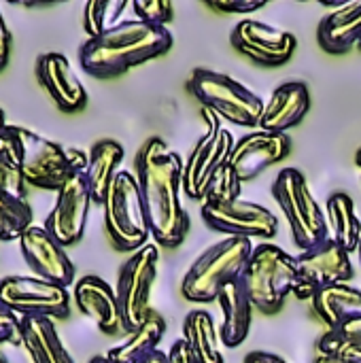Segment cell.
<instances>
[{
    "label": "cell",
    "mask_w": 361,
    "mask_h": 363,
    "mask_svg": "<svg viewBox=\"0 0 361 363\" xmlns=\"http://www.w3.org/2000/svg\"><path fill=\"white\" fill-rule=\"evenodd\" d=\"M183 160L162 138L151 136L134 157L151 238L164 249H177L189 234L191 221L181 204Z\"/></svg>",
    "instance_id": "1"
},
{
    "label": "cell",
    "mask_w": 361,
    "mask_h": 363,
    "mask_svg": "<svg viewBox=\"0 0 361 363\" xmlns=\"http://www.w3.org/2000/svg\"><path fill=\"white\" fill-rule=\"evenodd\" d=\"M172 45L174 38L168 28L130 17L113 30L87 38L79 49V64L94 79H115L138 64L164 55Z\"/></svg>",
    "instance_id": "2"
},
{
    "label": "cell",
    "mask_w": 361,
    "mask_h": 363,
    "mask_svg": "<svg viewBox=\"0 0 361 363\" xmlns=\"http://www.w3.org/2000/svg\"><path fill=\"white\" fill-rule=\"evenodd\" d=\"M251 253L253 242L243 236H228L209 247L185 272L181 281L183 298L194 304L217 302L221 289L240 279Z\"/></svg>",
    "instance_id": "3"
},
{
    "label": "cell",
    "mask_w": 361,
    "mask_h": 363,
    "mask_svg": "<svg viewBox=\"0 0 361 363\" xmlns=\"http://www.w3.org/2000/svg\"><path fill=\"white\" fill-rule=\"evenodd\" d=\"M296 257L272 242H260L240 274V283L253 304L264 315H277L296 285Z\"/></svg>",
    "instance_id": "4"
},
{
    "label": "cell",
    "mask_w": 361,
    "mask_h": 363,
    "mask_svg": "<svg viewBox=\"0 0 361 363\" xmlns=\"http://www.w3.org/2000/svg\"><path fill=\"white\" fill-rule=\"evenodd\" d=\"M187 89L211 115L234 125L260 128L264 100L230 74L209 68H194Z\"/></svg>",
    "instance_id": "5"
},
{
    "label": "cell",
    "mask_w": 361,
    "mask_h": 363,
    "mask_svg": "<svg viewBox=\"0 0 361 363\" xmlns=\"http://www.w3.org/2000/svg\"><path fill=\"white\" fill-rule=\"evenodd\" d=\"M19 140L23 177L30 187L45 191H60L68 179L87 170L89 153L81 149H66L32 130L15 125Z\"/></svg>",
    "instance_id": "6"
},
{
    "label": "cell",
    "mask_w": 361,
    "mask_h": 363,
    "mask_svg": "<svg viewBox=\"0 0 361 363\" xmlns=\"http://www.w3.org/2000/svg\"><path fill=\"white\" fill-rule=\"evenodd\" d=\"M104 230L113 247L121 253H136L147 247L151 238L140 187L136 174L130 170H119L111 183L104 202Z\"/></svg>",
    "instance_id": "7"
},
{
    "label": "cell",
    "mask_w": 361,
    "mask_h": 363,
    "mask_svg": "<svg viewBox=\"0 0 361 363\" xmlns=\"http://www.w3.org/2000/svg\"><path fill=\"white\" fill-rule=\"evenodd\" d=\"M272 198L283 211L294 242L309 251L323 242L328 232V217L309 187L306 177L298 168H283L272 183Z\"/></svg>",
    "instance_id": "8"
},
{
    "label": "cell",
    "mask_w": 361,
    "mask_h": 363,
    "mask_svg": "<svg viewBox=\"0 0 361 363\" xmlns=\"http://www.w3.org/2000/svg\"><path fill=\"white\" fill-rule=\"evenodd\" d=\"M160 270V251L155 245H147L140 251L132 253L121 266L117 277V302L121 311L123 332H136L153 313L151 294L157 281Z\"/></svg>",
    "instance_id": "9"
},
{
    "label": "cell",
    "mask_w": 361,
    "mask_h": 363,
    "mask_svg": "<svg viewBox=\"0 0 361 363\" xmlns=\"http://www.w3.org/2000/svg\"><path fill=\"white\" fill-rule=\"evenodd\" d=\"M0 304L17 315L66 319L70 315V294L66 287L43 281L38 277H6L0 281Z\"/></svg>",
    "instance_id": "10"
},
{
    "label": "cell",
    "mask_w": 361,
    "mask_h": 363,
    "mask_svg": "<svg viewBox=\"0 0 361 363\" xmlns=\"http://www.w3.org/2000/svg\"><path fill=\"white\" fill-rule=\"evenodd\" d=\"M296 285L294 296L298 300H313L323 287L349 283L353 279L351 253L345 251L334 238H326L317 247L302 251L296 257Z\"/></svg>",
    "instance_id": "11"
},
{
    "label": "cell",
    "mask_w": 361,
    "mask_h": 363,
    "mask_svg": "<svg viewBox=\"0 0 361 363\" xmlns=\"http://www.w3.org/2000/svg\"><path fill=\"white\" fill-rule=\"evenodd\" d=\"M202 221L213 232L243 238H274L279 232V219L270 208L251 200L228 202H202Z\"/></svg>",
    "instance_id": "12"
},
{
    "label": "cell",
    "mask_w": 361,
    "mask_h": 363,
    "mask_svg": "<svg viewBox=\"0 0 361 363\" xmlns=\"http://www.w3.org/2000/svg\"><path fill=\"white\" fill-rule=\"evenodd\" d=\"M234 136L230 130L211 123L209 132L196 143L185 166H183V194L189 200H202L209 194L211 183L219 174V170L230 162V153L234 149Z\"/></svg>",
    "instance_id": "13"
},
{
    "label": "cell",
    "mask_w": 361,
    "mask_h": 363,
    "mask_svg": "<svg viewBox=\"0 0 361 363\" xmlns=\"http://www.w3.org/2000/svg\"><path fill=\"white\" fill-rule=\"evenodd\" d=\"M230 43L238 53L266 68H277L287 64L298 47V40L291 32L268 26L251 17L240 19L234 26L230 34Z\"/></svg>",
    "instance_id": "14"
},
{
    "label": "cell",
    "mask_w": 361,
    "mask_h": 363,
    "mask_svg": "<svg viewBox=\"0 0 361 363\" xmlns=\"http://www.w3.org/2000/svg\"><path fill=\"white\" fill-rule=\"evenodd\" d=\"M91 191L85 179V172L74 174L68 183L55 194V204L49 217L45 219V230L66 249L77 245L87 228V217L91 208Z\"/></svg>",
    "instance_id": "15"
},
{
    "label": "cell",
    "mask_w": 361,
    "mask_h": 363,
    "mask_svg": "<svg viewBox=\"0 0 361 363\" xmlns=\"http://www.w3.org/2000/svg\"><path fill=\"white\" fill-rule=\"evenodd\" d=\"M291 153V138L287 134H274L255 130L240 136L230 153V168L240 183H247L268 170L270 166L283 162Z\"/></svg>",
    "instance_id": "16"
},
{
    "label": "cell",
    "mask_w": 361,
    "mask_h": 363,
    "mask_svg": "<svg viewBox=\"0 0 361 363\" xmlns=\"http://www.w3.org/2000/svg\"><path fill=\"white\" fill-rule=\"evenodd\" d=\"M19 251L34 277L66 289L74 283V264L66 255V249L45 228L32 225L19 238Z\"/></svg>",
    "instance_id": "17"
},
{
    "label": "cell",
    "mask_w": 361,
    "mask_h": 363,
    "mask_svg": "<svg viewBox=\"0 0 361 363\" xmlns=\"http://www.w3.org/2000/svg\"><path fill=\"white\" fill-rule=\"evenodd\" d=\"M36 79L47 89L55 106L64 113H79L87 104V91L74 74L68 57L57 51L38 55Z\"/></svg>",
    "instance_id": "18"
},
{
    "label": "cell",
    "mask_w": 361,
    "mask_h": 363,
    "mask_svg": "<svg viewBox=\"0 0 361 363\" xmlns=\"http://www.w3.org/2000/svg\"><path fill=\"white\" fill-rule=\"evenodd\" d=\"M72 298H74V306L85 317H89L102 334L115 336L123 330L117 294L104 279L94 274L79 279Z\"/></svg>",
    "instance_id": "19"
},
{
    "label": "cell",
    "mask_w": 361,
    "mask_h": 363,
    "mask_svg": "<svg viewBox=\"0 0 361 363\" xmlns=\"http://www.w3.org/2000/svg\"><path fill=\"white\" fill-rule=\"evenodd\" d=\"M311 111V91L302 81H287L279 85L270 100L264 102V113L257 130L287 134L294 125H298Z\"/></svg>",
    "instance_id": "20"
},
{
    "label": "cell",
    "mask_w": 361,
    "mask_h": 363,
    "mask_svg": "<svg viewBox=\"0 0 361 363\" xmlns=\"http://www.w3.org/2000/svg\"><path fill=\"white\" fill-rule=\"evenodd\" d=\"M319 47L332 55H343L361 43V0L347 2L328 13L317 28Z\"/></svg>",
    "instance_id": "21"
},
{
    "label": "cell",
    "mask_w": 361,
    "mask_h": 363,
    "mask_svg": "<svg viewBox=\"0 0 361 363\" xmlns=\"http://www.w3.org/2000/svg\"><path fill=\"white\" fill-rule=\"evenodd\" d=\"M217 304L223 315V321L219 328V338H221L223 347L236 349L247 340L249 330H251V319H253V304H251L240 279L228 283L221 289Z\"/></svg>",
    "instance_id": "22"
},
{
    "label": "cell",
    "mask_w": 361,
    "mask_h": 363,
    "mask_svg": "<svg viewBox=\"0 0 361 363\" xmlns=\"http://www.w3.org/2000/svg\"><path fill=\"white\" fill-rule=\"evenodd\" d=\"M19 345L32 363H74L62 345L53 319L26 317L19 321Z\"/></svg>",
    "instance_id": "23"
},
{
    "label": "cell",
    "mask_w": 361,
    "mask_h": 363,
    "mask_svg": "<svg viewBox=\"0 0 361 363\" xmlns=\"http://www.w3.org/2000/svg\"><path fill=\"white\" fill-rule=\"evenodd\" d=\"M123 157H126L123 147L117 140H111V138L98 140L89 149V164H87V170H85V179H87L94 204L104 202V196H106L111 183L115 181Z\"/></svg>",
    "instance_id": "24"
},
{
    "label": "cell",
    "mask_w": 361,
    "mask_h": 363,
    "mask_svg": "<svg viewBox=\"0 0 361 363\" xmlns=\"http://www.w3.org/2000/svg\"><path fill=\"white\" fill-rule=\"evenodd\" d=\"M311 306H313V313L317 315V319L323 321L328 330H332V328L340 325L343 321L361 315V289L349 285V283L323 287L311 300Z\"/></svg>",
    "instance_id": "25"
},
{
    "label": "cell",
    "mask_w": 361,
    "mask_h": 363,
    "mask_svg": "<svg viewBox=\"0 0 361 363\" xmlns=\"http://www.w3.org/2000/svg\"><path fill=\"white\" fill-rule=\"evenodd\" d=\"M328 232L345 251L355 253L361 242V219L355 211V202L349 194H332L326 202Z\"/></svg>",
    "instance_id": "26"
},
{
    "label": "cell",
    "mask_w": 361,
    "mask_h": 363,
    "mask_svg": "<svg viewBox=\"0 0 361 363\" xmlns=\"http://www.w3.org/2000/svg\"><path fill=\"white\" fill-rule=\"evenodd\" d=\"M183 340L189 345L200 363H226L219 349V332L209 311H189L183 319Z\"/></svg>",
    "instance_id": "27"
},
{
    "label": "cell",
    "mask_w": 361,
    "mask_h": 363,
    "mask_svg": "<svg viewBox=\"0 0 361 363\" xmlns=\"http://www.w3.org/2000/svg\"><path fill=\"white\" fill-rule=\"evenodd\" d=\"M164 332L166 321L157 313H151L149 319L136 332H132L126 342L111 349L106 357L113 363H143L155 351H160L157 347L164 338Z\"/></svg>",
    "instance_id": "28"
},
{
    "label": "cell",
    "mask_w": 361,
    "mask_h": 363,
    "mask_svg": "<svg viewBox=\"0 0 361 363\" xmlns=\"http://www.w3.org/2000/svg\"><path fill=\"white\" fill-rule=\"evenodd\" d=\"M28 187L15 125H6L0 134V191L28 200Z\"/></svg>",
    "instance_id": "29"
},
{
    "label": "cell",
    "mask_w": 361,
    "mask_h": 363,
    "mask_svg": "<svg viewBox=\"0 0 361 363\" xmlns=\"http://www.w3.org/2000/svg\"><path fill=\"white\" fill-rule=\"evenodd\" d=\"M319 355L340 357L361 362V315H355L340 325L326 330V334L317 340Z\"/></svg>",
    "instance_id": "30"
},
{
    "label": "cell",
    "mask_w": 361,
    "mask_h": 363,
    "mask_svg": "<svg viewBox=\"0 0 361 363\" xmlns=\"http://www.w3.org/2000/svg\"><path fill=\"white\" fill-rule=\"evenodd\" d=\"M128 0H91L83 9V28L89 38H96L123 21V13L130 9Z\"/></svg>",
    "instance_id": "31"
},
{
    "label": "cell",
    "mask_w": 361,
    "mask_h": 363,
    "mask_svg": "<svg viewBox=\"0 0 361 363\" xmlns=\"http://www.w3.org/2000/svg\"><path fill=\"white\" fill-rule=\"evenodd\" d=\"M32 228V208L28 200L0 191V240H19Z\"/></svg>",
    "instance_id": "32"
},
{
    "label": "cell",
    "mask_w": 361,
    "mask_h": 363,
    "mask_svg": "<svg viewBox=\"0 0 361 363\" xmlns=\"http://www.w3.org/2000/svg\"><path fill=\"white\" fill-rule=\"evenodd\" d=\"M130 9L134 11L136 19L151 23V26H160V28H166V23L172 21L174 17L172 2L168 0H134Z\"/></svg>",
    "instance_id": "33"
},
{
    "label": "cell",
    "mask_w": 361,
    "mask_h": 363,
    "mask_svg": "<svg viewBox=\"0 0 361 363\" xmlns=\"http://www.w3.org/2000/svg\"><path fill=\"white\" fill-rule=\"evenodd\" d=\"M243 191V183L236 179V174L232 172L230 164H226L219 174L215 177V181L209 187V194L204 198V202H228V200H238Z\"/></svg>",
    "instance_id": "34"
},
{
    "label": "cell",
    "mask_w": 361,
    "mask_h": 363,
    "mask_svg": "<svg viewBox=\"0 0 361 363\" xmlns=\"http://www.w3.org/2000/svg\"><path fill=\"white\" fill-rule=\"evenodd\" d=\"M266 4L268 0H206V6L228 15H251Z\"/></svg>",
    "instance_id": "35"
},
{
    "label": "cell",
    "mask_w": 361,
    "mask_h": 363,
    "mask_svg": "<svg viewBox=\"0 0 361 363\" xmlns=\"http://www.w3.org/2000/svg\"><path fill=\"white\" fill-rule=\"evenodd\" d=\"M19 317L0 304V345L19 342Z\"/></svg>",
    "instance_id": "36"
},
{
    "label": "cell",
    "mask_w": 361,
    "mask_h": 363,
    "mask_svg": "<svg viewBox=\"0 0 361 363\" xmlns=\"http://www.w3.org/2000/svg\"><path fill=\"white\" fill-rule=\"evenodd\" d=\"M166 362L168 363H200L198 357L194 355V351L189 349V345L181 338V340H174L170 351L166 353Z\"/></svg>",
    "instance_id": "37"
},
{
    "label": "cell",
    "mask_w": 361,
    "mask_h": 363,
    "mask_svg": "<svg viewBox=\"0 0 361 363\" xmlns=\"http://www.w3.org/2000/svg\"><path fill=\"white\" fill-rule=\"evenodd\" d=\"M11 32H9V26L0 13V70L6 68L9 64V57H11Z\"/></svg>",
    "instance_id": "38"
},
{
    "label": "cell",
    "mask_w": 361,
    "mask_h": 363,
    "mask_svg": "<svg viewBox=\"0 0 361 363\" xmlns=\"http://www.w3.org/2000/svg\"><path fill=\"white\" fill-rule=\"evenodd\" d=\"M245 363H289L285 357L274 355V353H266V351H253L245 357Z\"/></svg>",
    "instance_id": "39"
},
{
    "label": "cell",
    "mask_w": 361,
    "mask_h": 363,
    "mask_svg": "<svg viewBox=\"0 0 361 363\" xmlns=\"http://www.w3.org/2000/svg\"><path fill=\"white\" fill-rule=\"evenodd\" d=\"M313 363H361V362H351V359H340V357H328V355H319Z\"/></svg>",
    "instance_id": "40"
},
{
    "label": "cell",
    "mask_w": 361,
    "mask_h": 363,
    "mask_svg": "<svg viewBox=\"0 0 361 363\" xmlns=\"http://www.w3.org/2000/svg\"><path fill=\"white\" fill-rule=\"evenodd\" d=\"M143 363H168L166 362V353H162V351H155L151 357H147Z\"/></svg>",
    "instance_id": "41"
},
{
    "label": "cell",
    "mask_w": 361,
    "mask_h": 363,
    "mask_svg": "<svg viewBox=\"0 0 361 363\" xmlns=\"http://www.w3.org/2000/svg\"><path fill=\"white\" fill-rule=\"evenodd\" d=\"M89 363H113L106 355H96V357H91L89 359Z\"/></svg>",
    "instance_id": "42"
},
{
    "label": "cell",
    "mask_w": 361,
    "mask_h": 363,
    "mask_svg": "<svg viewBox=\"0 0 361 363\" xmlns=\"http://www.w3.org/2000/svg\"><path fill=\"white\" fill-rule=\"evenodd\" d=\"M355 164H357V170H360V179H361V149H357V153H355Z\"/></svg>",
    "instance_id": "43"
},
{
    "label": "cell",
    "mask_w": 361,
    "mask_h": 363,
    "mask_svg": "<svg viewBox=\"0 0 361 363\" xmlns=\"http://www.w3.org/2000/svg\"><path fill=\"white\" fill-rule=\"evenodd\" d=\"M4 128H6V121H4V113H2V108H0V134H2Z\"/></svg>",
    "instance_id": "44"
},
{
    "label": "cell",
    "mask_w": 361,
    "mask_h": 363,
    "mask_svg": "<svg viewBox=\"0 0 361 363\" xmlns=\"http://www.w3.org/2000/svg\"><path fill=\"white\" fill-rule=\"evenodd\" d=\"M357 251H360V268H361V242H360V249H357Z\"/></svg>",
    "instance_id": "45"
},
{
    "label": "cell",
    "mask_w": 361,
    "mask_h": 363,
    "mask_svg": "<svg viewBox=\"0 0 361 363\" xmlns=\"http://www.w3.org/2000/svg\"><path fill=\"white\" fill-rule=\"evenodd\" d=\"M0 363H6V359H4V357H2V355H0Z\"/></svg>",
    "instance_id": "46"
},
{
    "label": "cell",
    "mask_w": 361,
    "mask_h": 363,
    "mask_svg": "<svg viewBox=\"0 0 361 363\" xmlns=\"http://www.w3.org/2000/svg\"><path fill=\"white\" fill-rule=\"evenodd\" d=\"M360 49H361V43H360Z\"/></svg>",
    "instance_id": "47"
}]
</instances>
